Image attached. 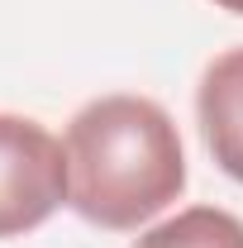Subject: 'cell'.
<instances>
[{"label":"cell","mask_w":243,"mask_h":248,"mask_svg":"<svg viewBox=\"0 0 243 248\" xmlns=\"http://www.w3.org/2000/svg\"><path fill=\"white\" fill-rule=\"evenodd\" d=\"M67 205L100 229H138L186 191L172 115L148 95H95L67 124Z\"/></svg>","instance_id":"6da1fadb"},{"label":"cell","mask_w":243,"mask_h":248,"mask_svg":"<svg viewBox=\"0 0 243 248\" xmlns=\"http://www.w3.org/2000/svg\"><path fill=\"white\" fill-rule=\"evenodd\" d=\"M67 191V148L38 120L0 110V239L38 229Z\"/></svg>","instance_id":"7a4b0ae2"},{"label":"cell","mask_w":243,"mask_h":248,"mask_svg":"<svg viewBox=\"0 0 243 248\" xmlns=\"http://www.w3.org/2000/svg\"><path fill=\"white\" fill-rule=\"evenodd\" d=\"M196 120L214 167L243 186V48H229L200 72Z\"/></svg>","instance_id":"3957f363"},{"label":"cell","mask_w":243,"mask_h":248,"mask_svg":"<svg viewBox=\"0 0 243 248\" xmlns=\"http://www.w3.org/2000/svg\"><path fill=\"white\" fill-rule=\"evenodd\" d=\"M134 248H243V219L219 205H191L148 229Z\"/></svg>","instance_id":"277c9868"},{"label":"cell","mask_w":243,"mask_h":248,"mask_svg":"<svg viewBox=\"0 0 243 248\" xmlns=\"http://www.w3.org/2000/svg\"><path fill=\"white\" fill-rule=\"evenodd\" d=\"M219 10H229V15H243V0H214Z\"/></svg>","instance_id":"5b68a950"}]
</instances>
